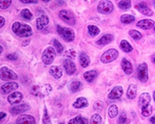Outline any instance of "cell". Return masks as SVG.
Returning <instances> with one entry per match:
<instances>
[{
    "mask_svg": "<svg viewBox=\"0 0 155 124\" xmlns=\"http://www.w3.org/2000/svg\"><path fill=\"white\" fill-rule=\"evenodd\" d=\"M12 30L19 37H30L33 34V30L29 25L20 22H15L12 25Z\"/></svg>",
    "mask_w": 155,
    "mask_h": 124,
    "instance_id": "6da1fadb",
    "label": "cell"
},
{
    "mask_svg": "<svg viewBox=\"0 0 155 124\" xmlns=\"http://www.w3.org/2000/svg\"><path fill=\"white\" fill-rule=\"evenodd\" d=\"M52 91V87L50 84H44V85H37L32 87L31 92L32 95L37 97L44 98L51 93Z\"/></svg>",
    "mask_w": 155,
    "mask_h": 124,
    "instance_id": "7a4b0ae2",
    "label": "cell"
},
{
    "mask_svg": "<svg viewBox=\"0 0 155 124\" xmlns=\"http://www.w3.org/2000/svg\"><path fill=\"white\" fill-rule=\"evenodd\" d=\"M57 31H58V34H59V36L62 38V40H64L66 42H71L74 40L75 34L71 28L62 27L58 25L57 27Z\"/></svg>",
    "mask_w": 155,
    "mask_h": 124,
    "instance_id": "3957f363",
    "label": "cell"
},
{
    "mask_svg": "<svg viewBox=\"0 0 155 124\" xmlns=\"http://www.w3.org/2000/svg\"><path fill=\"white\" fill-rule=\"evenodd\" d=\"M119 57V52L116 49L111 48V49L107 50L106 51L102 54V55L100 57V60L103 64H108L110 62L113 61L117 57Z\"/></svg>",
    "mask_w": 155,
    "mask_h": 124,
    "instance_id": "277c9868",
    "label": "cell"
},
{
    "mask_svg": "<svg viewBox=\"0 0 155 124\" xmlns=\"http://www.w3.org/2000/svg\"><path fill=\"white\" fill-rule=\"evenodd\" d=\"M137 77L143 83L148 81V66L146 62H143L137 66Z\"/></svg>",
    "mask_w": 155,
    "mask_h": 124,
    "instance_id": "5b68a950",
    "label": "cell"
},
{
    "mask_svg": "<svg viewBox=\"0 0 155 124\" xmlns=\"http://www.w3.org/2000/svg\"><path fill=\"white\" fill-rule=\"evenodd\" d=\"M114 9V5L111 1L102 0L100 1L97 6V10L101 14H109Z\"/></svg>",
    "mask_w": 155,
    "mask_h": 124,
    "instance_id": "8992f818",
    "label": "cell"
},
{
    "mask_svg": "<svg viewBox=\"0 0 155 124\" xmlns=\"http://www.w3.org/2000/svg\"><path fill=\"white\" fill-rule=\"evenodd\" d=\"M56 56V51L52 47H48L44 50L42 54V61L44 64H51L54 61Z\"/></svg>",
    "mask_w": 155,
    "mask_h": 124,
    "instance_id": "52a82bcc",
    "label": "cell"
},
{
    "mask_svg": "<svg viewBox=\"0 0 155 124\" xmlns=\"http://www.w3.org/2000/svg\"><path fill=\"white\" fill-rule=\"evenodd\" d=\"M0 78L3 81H9V80H16L18 78V75L16 72L12 70L9 69L6 67H2L0 70Z\"/></svg>",
    "mask_w": 155,
    "mask_h": 124,
    "instance_id": "ba28073f",
    "label": "cell"
},
{
    "mask_svg": "<svg viewBox=\"0 0 155 124\" xmlns=\"http://www.w3.org/2000/svg\"><path fill=\"white\" fill-rule=\"evenodd\" d=\"M59 17L61 19L62 21L69 25L74 26L75 24V17L72 12L66 9H62L59 12Z\"/></svg>",
    "mask_w": 155,
    "mask_h": 124,
    "instance_id": "9c48e42d",
    "label": "cell"
},
{
    "mask_svg": "<svg viewBox=\"0 0 155 124\" xmlns=\"http://www.w3.org/2000/svg\"><path fill=\"white\" fill-rule=\"evenodd\" d=\"M18 88H19V85L16 82H8L1 86V92L2 94L6 95L16 90Z\"/></svg>",
    "mask_w": 155,
    "mask_h": 124,
    "instance_id": "30bf717a",
    "label": "cell"
},
{
    "mask_svg": "<svg viewBox=\"0 0 155 124\" xmlns=\"http://www.w3.org/2000/svg\"><path fill=\"white\" fill-rule=\"evenodd\" d=\"M124 93V89L121 86H116L112 89V91L108 95V98L109 99L114 100V99H118L121 98Z\"/></svg>",
    "mask_w": 155,
    "mask_h": 124,
    "instance_id": "8fae6325",
    "label": "cell"
},
{
    "mask_svg": "<svg viewBox=\"0 0 155 124\" xmlns=\"http://www.w3.org/2000/svg\"><path fill=\"white\" fill-rule=\"evenodd\" d=\"M23 96L21 92H15L13 93H11L9 96H8V102L9 104L11 105H16L22 101Z\"/></svg>",
    "mask_w": 155,
    "mask_h": 124,
    "instance_id": "7c38bea8",
    "label": "cell"
},
{
    "mask_svg": "<svg viewBox=\"0 0 155 124\" xmlns=\"http://www.w3.org/2000/svg\"><path fill=\"white\" fill-rule=\"evenodd\" d=\"M16 124H36V120L31 115H22L17 118Z\"/></svg>",
    "mask_w": 155,
    "mask_h": 124,
    "instance_id": "4fadbf2b",
    "label": "cell"
},
{
    "mask_svg": "<svg viewBox=\"0 0 155 124\" xmlns=\"http://www.w3.org/2000/svg\"><path fill=\"white\" fill-rule=\"evenodd\" d=\"M49 23V17L47 15L43 14L37 19V28L38 30H42Z\"/></svg>",
    "mask_w": 155,
    "mask_h": 124,
    "instance_id": "5bb4252c",
    "label": "cell"
},
{
    "mask_svg": "<svg viewBox=\"0 0 155 124\" xmlns=\"http://www.w3.org/2000/svg\"><path fill=\"white\" fill-rule=\"evenodd\" d=\"M150 101H151V98H150V94L147 93V92H143V93H142L140 96L138 105H139V106H140L141 108H143V107L150 105Z\"/></svg>",
    "mask_w": 155,
    "mask_h": 124,
    "instance_id": "9a60e30c",
    "label": "cell"
},
{
    "mask_svg": "<svg viewBox=\"0 0 155 124\" xmlns=\"http://www.w3.org/2000/svg\"><path fill=\"white\" fill-rule=\"evenodd\" d=\"M115 37L113 34H106L101 37L98 41H96V44L99 45V46H104V45L108 44L109 43L113 42L114 41Z\"/></svg>",
    "mask_w": 155,
    "mask_h": 124,
    "instance_id": "2e32d148",
    "label": "cell"
},
{
    "mask_svg": "<svg viewBox=\"0 0 155 124\" xmlns=\"http://www.w3.org/2000/svg\"><path fill=\"white\" fill-rule=\"evenodd\" d=\"M135 8L138 11H140L142 14L145 15V16H150L153 14V11L148 7V6H147L146 4L143 3V2H140V3L137 4L135 5Z\"/></svg>",
    "mask_w": 155,
    "mask_h": 124,
    "instance_id": "e0dca14e",
    "label": "cell"
},
{
    "mask_svg": "<svg viewBox=\"0 0 155 124\" xmlns=\"http://www.w3.org/2000/svg\"><path fill=\"white\" fill-rule=\"evenodd\" d=\"M30 109V106L27 104H22L19 105V106H16L12 107L10 109V113L12 116L19 115L20 113H23L24 112L27 111Z\"/></svg>",
    "mask_w": 155,
    "mask_h": 124,
    "instance_id": "ac0fdd59",
    "label": "cell"
},
{
    "mask_svg": "<svg viewBox=\"0 0 155 124\" xmlns=\"http://www.w3.org/2000/svg\"><path fill=\"white\" fill-rule=\"evenodd\" d=\"M64 67L66 73H67L68 74H69V75H71V74H73L76 71L75 64H74V62L71 60H70V59H66V60H64Z\"/></svg>",
    "mask_w": 155,
    "mask_h": 124,
    "instance_id": "d6986e66",
    "label": "cell"
},
{
    "mask_svg": "<svg viewBox=\"0 0 155 124\" xmlns=\"http://www.w3.org/2000/svg\"><path fill=\"white\" fill-rule=\"evenodd\" d=\"M121 67L123 71H124L126 74L127 75H130L132 74L133 71H134V69H133V66L131 64V63L127 59L123 58L121 61Z\"/></svg>",
    "mask_w": 155,
    "mask_h": 124,
    "instance_id": "ffe728a7",
    "label": "cell"
},
{
    "mask_svg": "<svg viewBox=\"0 0 155 124\" xmlns=\"http://www.w3.org/2000/svg\"><path fill=\"white\" fill-rule=\"evenodd\" d=\"M137 27L143 30H150L154 27V21L152 20H141L137 23Z\"/></svg>",
    "mask_w": 155,
    "mask_h": 124,
    "instance_id": "44dd1931",
    "label": "cell"
},
{
    "mask_svg": "<svg viewBox=\"0 0 155 124\" xmlns=\"http://www.w3.org/2000/svg\"><path fill=\"white\" fill-rule=\"evenodd\" d=\"M49 73L51 76H53L54 78H56V79H60L61 78L63 75V71L62 69L59 66L54 65L50 68Z\"/></svg>",
    "mask_w": 155,
    "mask_h": 124,
    "instance_id": "7402d4cb",
    "label": "cell"
},
{
    "mask_svg": "<svg viewBox=\"0 0 155 124\" xmlns=\"http://www.w3.org/2000/svg\"><path fill=\"white\" fill-rule=\"evenodd\" d=\"M73 107L75 109L85 108L88 106V100L84 97H79L76 99V101L73 103Z\"/></svg>",
    "mask_w": 155,
    "mask_h": 124,
    "instance_id": "603a6c76",
    "label": "cell"
},
{
    "mask_svg": "<svg viewBox=\"0 0 155 124\" xmlns=\"http://www.w3.org/2000/svg\"><path fill=\"white\" fill-rule=\"evenodd\" d=\"M137 86L135 84H130L129 85L127 91V97L129 99H134L137 96Z\"/></svg>",
    "mask_w": 155,
    "mask_h": 124,
    "instance_id": "cb8c5ba5",
    "label": "cell"
},
{
    "mask_svg": "<svg viewBox=\"0 0 155 124\" xmlns=\"http://www.w3.org/2000/svg\"><path fill=\"white\" fill-rule=\"evenodd\" d=\"M97 75H98V72L95 70H91V71H88L84 73L83 76L85 81L88 82H92L96 78Z\"/></svg>",
    "mask_w": 155,
    "mask_h": 124,
    "instance_id": "d4e9b609",
    "label": "cell"
},
{
    "mask_svg": "<svg viewBox=\"0 0 155 124\" xmlns=\"http://www.w3.org/2000/svg\"><path fill=\"white\" fill-rule=\"evenodd\" d=\"M79 63L82 67H87L90 64V58L87 54L81 52L79 55Z\"/></svg>",
    "mask_w": 155,
    "mask_h": 124,
    "instance_id": "484cf974",
    "label": "cell"
},
{
    "mask_svg": "<svg viewBox=\"0 0 155 124\" xmlns=\"http://www.w3.org/2000/svg\"><path fill=\"white\" fill-rule=\"evenodd\" d=\"M120 47L121 48V50L123 51L126 52V53H130V52H131L133 50H134L133 49V47L130 45V44L127 41H126V40L121 41Z\"/></svg>",
    "mask_w": 155,
    "mask_h": 124,
    "instance_id": "4316f807",
    "label": "cell"
},
{
    "mask_svg": "<svg viewBox=\"0 0 155 124\" xmlns=\"http://www.w3.org/2000/svg\"><path fill=\"white\" fill-rule=\"evenodd\" d=\"M81 87H82V83L81 82H79V81H74L69 85V89H70L71 92L75 93V92H78L81 89Z\"/></svg>",
    "mask_w": 155,
    "mask_h": 124,
    "instance_id": "83f0119b",
    "label": "cell"
},
{
    "mask_svg": "<svg viewBox=\"0 0 155 124\" xmlns=\"http://www.w3.org/2000/svg\"><path fill=\"white\" fill-rule=\"evenodd\" d=\"M120 20L124 24H129V23H133L135 20V17L134 16H132V15L124 14L122 15L121 17H120Z\"/></svg>",
    "mask_w": 155,
    "mask_h": 124,
    "instance_id": "f1b7e54d",
    "label": "cell"
},
{
    "mask_svg": "<svg viewBox=\"0 0 155 124\" xmlns=\"http://www.w3.org/2000/svg\"><path fill=\"white\" fill-rule=\"evenodd\" d=\"M119 113V109L117 107V106L116 105H112L110 106V107L109 108V110H108V115L110 118H115L116 116L118 115Z\"/></svg>",
    "mask_w": 155,
    "mask_h": 124,
    "instance_id": "f546056e",
    "label": "cell"
},
{
    "mask_svg": "<svg viewBox=\"0 0 155 124\" xmlns=\"http://www.w3.org/2000/svg\"><path fill=\"white\" fill-rule=\"evenodd\" d=\"M88 34L91 37H95L100 33V30L99 29V27L94 26V25H88Z\"/></svg>",
    "mask_w": 155,
    "mask_h": 124,
    "instance_id": "4dcf8cb0",
    "label": "cell"
},
{
    "mask_svg": "<svg viewBox=\"0 0 155 124\" xmlns=\"http://www.w3.org/2000/svg\"><path fill=\"white\" fill-rule=\"evenodd\" d=\"M152 112H153V108H152V106L150 104L141 108V114L144 117H147L151 115Z\"/></svg>",
    "mask_w": 155,
    "mask_h": 124,
    "instance_id": "1f68e13d",
    "label": "cell"
},
{
    "mask_svg": "<svg viewBox=\"0 0 155 124\" xmlns=\"http://www.w3.org/2000/svg\"><path fill=\"white\" fill-rule=\"evenodd\" d=\"M21 16L25 20H31L34 17V15L32 14V12L28 9H23L21 11Z\"/></svg>",
    "mask_w": 155,
    "mask_h": 124,
    "instance_id": "d6a6232c",
    "label": "cell"
},
{
    "mask_svg": "<svg viewBox=\"0 0 155 124\" xmlns=\"http://www.w3.org/2000/svg\"><path fill=\"white\" fill-rule=\"evenodd\" d=\"M90 124H102V117L99 114L95 113L90 119Z\"/></svg>",
    "mask_w": 155,
    "mask_h": 124,
    "instance_id": "836d02e7",
    "label": "cell"
},
{
    "mask_svg": "<svg viewBox=\"0 0 155 124\" xmlns=\"http://www.w3.org/2000/svg\"><path fill=\"white\" fill-rule=\"evenodd\" d=\"M119 7L122 9H128L131 7V1L130 0H122L118 3Z\"/></svg>",
    "mask_w": 155,
    "mask_h": 124,
    "instance_id": "e575fe53",
    "label": "cell"
},
{
    "mask_svg": "<svg viewBox=\"0 0 155 124\" xmlns=\"http://www.w3.org/2000/svg\"><path fill=\"white\" fill-rule=\"evenodd\" d=\"M129 35L132 37L133 39L136 40V41H138V40L141 39L142 38V34L136 30H130L129 31Z\"/></svg>",
    "mask_w": 155,
    "mask_h": 124,
    "instance_id": "d590c367",
    "label": "cell"
},
{
    "mask_svg": "<svg viewBox=\"0 0 155 124\" xmlns=\"http://www.w3.org/2000/svg\"><path fill=\"white\" fill-rule=\"evenodd\" d=\"M118 124H128V119L125 112H122V113L120 114L118 119Z\"/></svg>",
    "mask_w": 155,
    "mask_h": 124,
    "instance_id": "8d00e7d4",
    "label": "cell"
},
{
    "mask_svg": "<svg viewBox=\"0 0 155 124\" xmlns=\"http://www.w3.org/2000/svg\"><path fill=\"white\" fill-rule=\"evenodd\" d=\"M53 44H54V46L55 47V48H56V50H57V51H58V53L61 54L64 51V47L62 46L61 44V43L59 42L58 40L54 39Z\"/></svg>",
    "mask_w": 155,
    "mask_h": 124,
    "instance_id": "74e56055",
    "label": "cell"
},
{
    "mask_svg": "<svg viewBox=\"0 0 155 124\" xmlns=\"http://www.w3.org/2000/svg\"><path fill=\"white\" fill-rule=\"evenodd\" d=\"M74 120L77 124H88V119L81 116H78L74 117Z\"/></svg>",
    "mask_w": 155,
    "mask_h": 124,
    "instance_id": "f35d334b",
    "label": "cell"
},
{
    "mask_svg": "<svg viewBox=\"0 0 155 124\" xmlns=\"http://www.w3.org/2000/svg\"><path fill=\"white\" fill-rule=\"evenodd\" d=\"M43 123L44 124H51V119L48 115V110L45 108L44 110V116H43Z\"/></svg>",
    "mask_w": 155,
    "mask_h": 124,
    "instance_id": "ab89813d",
    "label": "cell"
},
{
    "mask_svg": "<svg viewBox=\"0 0 155 124\" xmlns=\"http://www.w3.org/2000/svg\"><path fill=\"white\" fill-rule=\"evenodd\" d=\"M11 3H12V1H10V0H4V1H1V2H0L1 9H7V8H9V6H10Z\"/></svg>",
    "mask_w": 155,
    "mask_h": 124,
    "instance_id": "60d3db41",
    "label": "cell"
},
{
    "mask_svg": "<svg viewBox=\"0 0 155 124\" xmlns=\"http://www.w3.org/2000/svg\"><path fill=\"white\" fill-rule=\"evenodd\" d=\"M103 108V103L101 101H96L93 105V109L95 111H101Z\"/></svg>",
    "mask_w": 155,
    "mask_h": 124,
    "instance_id": "b9f144b4",
    "label": "cell"
},
{
    "mask_svg": "<svg viewBox=\"0 0 155 124\" xmlns=\"http://www.w3.org/2000/svg\"><path fill=\"white\" fill-rule=\"evenodd\" d=\"M65 55L67 57H68L69 58L74 59L76 57V52L73 49H69L68 51H66Z\"/></svg>",
    "mask_w": 155,
    "mask_h": 124,
    "instance_id": "7bdbcfd3",
    "label": "cell"
},
{
    "mask_svg": "<svg viewBox=\"0 0 155 124\" xmlns=\"http://www.w3.org/2000/svg\"><path fill=\"white\" fill-rule=\"evenodd\" d=\"M6 58L11 60H17V56L15 54H8L6 56Z\"/></svg>",
    "mask_w": 155,
    "mask_h": 124,
    "instance_id": "ee69618b",
    "label": "cell"
},
{
    "mask_svg": "<svg viewBox=\"0 0 155 124\" xmlns=\"http://www.w3.org/2000/svg\"><path fill=\"white\" fill-rule=\"evenodd\" d=\"M5 116H6V113H3V112H1V113H0V119H1V122L5 119Z\"/></svg>",
    "mask_w": 155,
    "mask_h": 124,
    "instance_id": "f6af8a7d",
    "label": "cell"
},
{
    "mask_svg": "<svg viewBox=\"0 0 155 124\" xmlns=\"http://www.w3.org/2000/svg\"><path fill=\"white\" fill-rule=\"evenodd\" d=\"M21 2L22 3H24V4H30V3H37V1H22L21 0Z\"/></svg>",
    "mask_w": 155,
    "mask_h": 124,
    "instance_id": "bcb514c9",
    "label": "cell"
},
{
    "mask_svg": "<svg viewBox=\"0 0 155 124\" xmlns=\"http://www.w3.org/2000/svg\"><path fill=\"white\" fill-rule=\"evenodd\" d=\"M0 20H1V24H0V27L2 28L4 25H5V19H4V17H2V16H0Z\"/></svg>",
    "mask_w": 155,
    "mask_h": 124,
    "instance_id": "7dc6e473",
    "label": "cell"
},
{
    "mask_svg": "<svg viewBox=\"0 0 155 124\" xmlns=\"http://www.w3.org/2000/svg\"><path fill=\"white\" fill-rule=\"evenodd\" d=\"M150 121L152 124H155V116H152L151 118H150Z\"/></svg>",
    "mask_w": 155,
    "mask_h": 124,
    "instance_id": "c3c4849f",
    "label": "cell"
},
{
    "mask_svg": "<svg viewBox=\"0 0 155 124\" xmlns=\"http://www.w3.org/2000/svg\"><path fill=\"white\" fill-rule=\"evenodd\" d=\"M68 124H77V123H76L75 120H74V119H71V120H69L68 123Z\"/></svg>",
    "mask_w": 155,
    "mask_h": 124,
    "instance_id": "681fc988",
    "label": "cell"
},
{
    "mask_svg": "<svg viewBox=\"0 0 155 124\" xmlns=\"http://www.w3.org/2000/svg\"><path fill=\"white\" fill-rule=\"evenodd\" d=\"M29 43H30V40L27 41H23V46H27V44H29Z\"/></svg>",
    "mask_w": 155,
    "mask_h": 124,
    "instance_id": "f907efd6",
    "label": "cell"
},
{
    "mask_svg": "<svg viewBox=\"0 0 155 124\" xmlns=\"http://www.w3.org/2000/svg\"><path fill=\"white\" fill-rule=\"evenodd\" d=\"M152 62H153V64H155V55L152 56Z\"/></svg>",
    "mask_w": 155,
    "mask_h": 124,
    "instance_id": "816d5d0a",
    "label": "cell"
},
{
    "mask_svg": "<svg viewBox=\"0 0 155 124\" xmlns=\"http://www.w3.org/2000/svg\"><path fill=\"white\" fill-rule=\"evenodd\" d=\"M153 100H154V102H155V92H153Z\"/></svg>",
    "mask_w": 155,
    "mask_h": 124,
    "instance_id": "f5cc1de1",
    "label": "cell"
},
{
    "mask_svg": "<svg viewBox=\"0 0 155 124\" xmlns=\"http://www.w3.org/2000/svg\"><path fill=\"white\" fill-rule=\"evenodd\" d=\"M2 47L1 46V53H2Z\"/></svg>",
    "mask_w": 155,
    "mask_h": 124,
    "instance_id": "db71d44e",
    "label": "cell"
},
{
    "mask_svg": "<svg viewBox=\"0 0 155 124\" xmlns=\"http://www.w3.org/2000/svg\"><path fill=\"white\" fill-rule=\"evenodd\" d=\"M153 5H154V7H155V1L153 2Z\"/></svg>",
    "mask_w": 155,
    "mask_h": 124,
    "instance_id": "11a10c76",
    "label": "cell"
},
{
    "mask_svg": "<svg viewBox=\"0 0 155 124\" xmlns=\"http://www.w3.org/2000/svg\"><path fill=\"white\" fill-rule=\"evenodd\" d=\"M153 29H154V31H155V26H154V28H153Z\"/></svg>",
    "mask_w": 155,
    "mask_h": 124,
    "instance_id": "9f6ffc18",
    "label": "cell"
},
{
    "mask_svg": "<svg viewBox=\"0 0 155 124\" xmlns=\"http://www.w3.org/2000/svg\"><path fill=\"white\" fill-rule=\"evenodd\" d=\"M60 124H64V123H60Z\"/></svg>",
    "mask_w": 155,
    "mask_h": 124,
    "instance_id": "6f0895ef",
    "label": "cell"
}]
</instances>
